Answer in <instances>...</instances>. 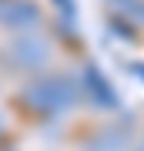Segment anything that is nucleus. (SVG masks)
I'll return each mask as SVG.
<instances>
[{"instance_id": "f257e3e1", "label": "nucleus", "mask_w": 144, "mask_h": 151, "mask_svg": "<svg viewBox=\"0 0 144 151\" xmlns=\"http://www.w3.org/2000/svg\"><path fill=\"white\" fill-rule=\"evenodd\" d=\"M80 101V84L67 70H40V74H30L20 81V91H17V104H20L24 114L37 121H57L60 114H70Z\"/></svg>"}, {"instance_id": "f03ea898", "label": "nucleus", "mask_w": 144, "mask_h": 151, "mask_svg": "<svg viewBox=\"0 0 144 151\" xmlns=\"http://www.w3.org/2000/svg\"><path fill=\"white\" fill-rule=\"evenodd\" d=\"M57 60V44H54L40 27H27L7 34L0 44V67L10 70L14 77H30L40 70H50Z\"/></svg>"}, {"instance_id": "7ed1b4c3", "label": "nucleus", "mask_w": 144, "mask_h": 151, "mask_svg": "<svg viewBox=\"0 0 144 151\" xmlns=\"http://www.w3.org/2000/svg\"><path fill=\"white\" fill-rule=\"evenodd\" d=\"M44 14L37 0H0V27L7 34L27 30V27H40Z\"/></svg>"}, {"instance_id": "20e7f679", "label": "nucleus", "mask_w": 144, "mask_h": 151, "mask_svg": "<svg viewBox=\"0 0 144 151\" xmlns=\"http://www.w3.org/2000/svg\"><path fill=\"white\" fill-rule=\"evenodd\" d=\"M87 151H124V138H121L114 128H104L97 138H91Z\"/></svg>"}, {"instance_id": "39448f33", "label": "nucleus", "mask_w": 144, "mask_h": 151, "mask_svg": "<svg viewBox=\"0 0 144 151\" xmlns=\"http://www.w3.org/2000/svg\"><path fill=\"white\" fill-rule=\"evenodd\" d=\"M138 20H144V0H138Z\"/></svg>"}, {"instance_id": "423d86ee", "label": "nucleus", "mask_w": 144, "mask_h": 151, "mask_svg": "<svg viewBox=\"0 0 144 151\" xmlns=\"http://www.w3.org/2000/svg\"><path fill=\"white\" fill-rule=\"evenodd\" d=\"M0 151H17V148L14 145H0Z\"/></svg>"}, {"instance_id": "0eeeda50", "label": "nucleus", "mask_w": 144, "mask_h": 151, "mask_svg": "<svg viewBox=\"0 0 144 151\" xmlns=\"http://www.w3.org/2000/svg\"><path fill=\"white\" fill-rule=\"evenodd\" d=\"M0 131H4V114H0Z\"/></svg>"}]
</instances>
